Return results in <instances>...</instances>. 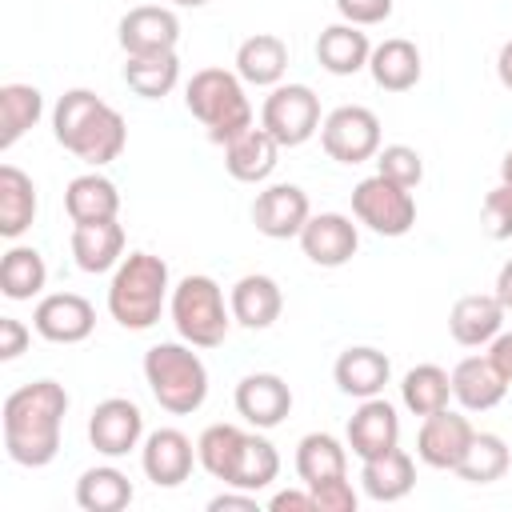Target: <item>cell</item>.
<instances>
[{
    "label": "cell",
    "mask_w": 512,
    "mask_h": 512,
    "mask_svg": "<svg viewBox=\"0 0 512 512\" xmlns=\"http://www.w3.org/2000/svg\"><path fill=\"white\" fill-rule=\"evenodd\" d=\"M508 380L500 376V368L488 356H464L452 368V396L460 400V408L468 412H488L504 400Z\"/></svg>",
    "instance_id": "22"
},
{
    "label": "cell",
    "mask_w": 512,
    "mask_h": 512,
    "mask_svg": "<svg viewBox=\"0 0 512 512\" xmlns=\"http://www.w3.org/2000/svg\"><path fill=\"white\" fill-rule=\"evenodd\" d=\"M28 328L16 316H0V360H16L28 348Z\"/></svg>",
    "instance_id": "44"
},
{
    "label": "cell",
    "mask_w": 512,
    "mask_h": 512,
    "mask_svg": "<svg viewBox=\"0 0 512 512\" xmlns=\"http://www.w3.org/2000/svg\"><path fill=\"white\" fill-rule=\"evenodd\" d=\"M320 144L340 164H364L380 152V120L364 104H340L320 124Z\"/></svg>",
    "instance_id": "9"
},
{
    "label": "cell",
    "mask_w": 512,
    "mask_h": 512,
    "mask_svg": "<svg viewBox=\"0 0 512 512\" xmlns=\"http://www.w3.org/2000/svg\"><path fill=\"white\" fill-rule=\"evenodd\" d=\"M276 472H280V456H276V448H272L264 436L248 432V436H244V448H240V460H236V472H232V484H228V488L260 492V488H268V484L276 480Z\"/></svg>",
    "instance_id": "39"
},
{
    "label": "cell",
    "mask_w": 512,
    "mask_h": 512,
    "mask_svg": "<svg viewBox=\"0 0 512 512\" xmlns=\"http://www.w3.org/2000/svg\"><path fill=\"white\" fill-rule=\"evenodd\" d=\"M336 12H340L348 24L368 28V24H380V20L392 16V0H336Z\"/></svg>",
    "instance_id": "43"
},
{
    "label": "cell",
    "mask_w": 512,
    "mask_h": 512,
    "mask_svg": "<svg viewBox=\"0 0 512 512\" xmlns=\"http://www.w3.org/2000/svg\"><path fill=\"white\" fill-rule=\"evenodd\" d=\"M188 112L208 128L212 144H232L252 128V104L244 96V80L228 68H200L184 88Z\"/></svg>",
    "instance_id": "4"
},
{
    "label": "cell",
    "mask_w": 512,
    "mask_h": 512,
    "mask_svg": "<svg viewBox=\"0 0 512 512\" xmlns=\"http://www.w3.org/2000/svg\"><path fill=\"white\" fill-rule=\"evenodd\" d=\"M276 160H280V144L272 140L268 128H256V124H252L248 132H240L232 144H224V168H228V176L240 180V184H260V180H268L272 168H276Z\"/></svg>",
    "instance_id": "21"
},
{
    "label": "cell",
    "mask_w": 512,
    "mask_h": 512,
    "mask_svg": "<svg viewBox=\"0 0 512 512\" xmlns=\"http://www.w3.org/2000/svg\"><path fill=\"white\" fill-rule=\"evenodd\" d=\"M496 300L504 304V312H512V260L500 268V276H496Z\"/></svg>",
    "instance_id": "48"
},
{
    "label": "cell",
    "mask_w": 512,
    "mask_h": 512,
    "mask_svg": "<svg viewBox=\"0 0 512 512\" xmlns=\"http://www.w3.org/2000/svg\"><path fill=\"white\" fill-rule=\"evenodd\" d=\"M400 444V416L388 400L380 396H368L352 420H348V448L360 456V460H372V456H384L388 448Z\"/></svg>",
    "instance_id": "17"
},
{
    "label": "cell",
    "mask_w": 512,
    "mask_h": 512,
    "mask_svg": "<svg viewBox=\"0 0 512 512\" xmlns=\"http://www.w3.org/2000/svg\"><path fill=\"white\" fill-rule=\"evenodd\" d=\"M308 216H312L308 196L296 184H272V188L256 192V200H252V224L268 240L300 236V228L308 224Z\"/></svg>",
    "instance_id": "14"
},
{
    "label": "cell",
    "mask_w": 512,
    "mask_h": 512,
    "mask_svg": "<svg viewBox=\"0 0 512 512\" xmlns=\"http://www.w3.org/2000/svg\"><path fill=\"white\" fill-rule=\"evenodd\" d=\"M180 80V60L176 52H160V56H128L124 64V84L144 96V100H160L176 88Z\"/></svg>",
    "instance_id": "36"
},
{
    "label": "cell",
    "mask_w": 512,
    "mask_h": 512,
    "mask_svg": "<svg viewBox=\"0 0 512 512\" xmlns=\"http://www.w3.org/2000/svg\"><path fill=\"white\" fill-rule=\"evenodd\" d=\"M172 324L180 332V340H188L192 348H216L228 336L232 324V308H224V292L212 276H184L172 288Z\"/></svg>",
    "instance_id": "6"
},
{
    "label": "cell",
    "mask_w": 512,
    "mask_h": 512,
    "mask_svg": "<svg viewBox=\"0 0 512 512\" xmlns=\"http://www.w3.org/2000/svg\"><path fill=\"white\" fill-rule=\"evenodd\" d=\"M40 116H44V96L32 84H4L0 88V148H12Z\"/></svg>",
    "instance_id": "34"
},
{
    "label": "cell",
    "mask_w": 512,
    "mask_h": 512,
    "mask_svg": "<svg viewBox=\"0 0 512 512\" xmlns=\"http://www.w3.org/2000/svg\"><path fill=\"white\" fill-rule=\"evenodd\" d=\"M72 256L80 272H108L124 256V228L116 220H96V224H76L72 228Z\"/></svg>",
    "instance_id": "27"
},
{
    "label": "cell",
    "mask_w": 512,
    "mask_h": 512,
    "mask_svg": "<svg viewBox=\"0 0 512 512\" xmlns=\"http://www.w3.org/2000/svg\"><path fill=\"white\" fill-rule=\"evenodd\" d=\"M500 328H504V304L496 300V292H468L448 312V332L464 348L492 344L500 336Z\"/></svg>",
    "instance_id": "19"
},
{
    "label": "cell",
    "mask_w": 512,
    "mask_h": 512,
    "mask_svg": "<svg viewBox=\"0 0 512 512\" xmlns=\"http://www.w3.org/2000/svg\"><path fill=\"white\" fill-rule=\"evenodd\" d=\"M64 208L72 216V224H96V220H116L120 212V192L108 176L100 172H84L64 188Z\"/></svg>",
    "instance_id": "29"
},
{
    "label": "cell",
    "mask_w": 512,
    "mask_h": 512,
    "mask_svg": "<svg viewBox=\"0 0 512 512\" xmlns=\"http://www.w3.org/2000/svg\"><path fill=\"white\" fill-rule=\"evenodd\" d=\"M260 128L272 132L280 148L304 144L320 128V100L308 84H276L260 108Z\"/></svg>",
    "instance_id": "8"
},
{
    "label": "cell",
    "mask_w": 512,
    "mask_h": 512,
    "mask_svg": "<svg viewBox=\"0 0 512 512\" xmlns=\"http://www.w3.org/2000/svg\"><path fill=\"white\" fill-rule=\"evenodd\" d=\"M192 440L180 432V428H156L144 448H140V464H144V476L156 484V488H176L188 480L192 472Z\"/></svg>",
    "instance_id": "18"
},
{
    "label": "cell",
    "mask_w": 512,
    "mask_h": 512,
    "mask_svg": "<svg viewBox=\"0 0 512 512\" xmlns=\"http://www.w3.org/2000/svg\"><path fill=\"white\" fill-rule=\"evenodd\" d=\"M168 296V264L152 252H128L108 284V312L120 328L144 332L160 320Z\"/></svg>",
    "instance_id": "3"
},
{
    "label": "cell",
    "mask_w": 512,
    "mask_h": 512,
    "mask_svg": "<svg viewBox=\"0 0 512 512\" xmlns=\"http://www.w3.org/2000/svg\"><path fill=\"white\" fill-rule=\"evenodd\" d=\"M496 76H500V84L512 92V40H504V48H500V56H496Z\"/></svg>",
    "instance_id": "49"
},
{
    "label": "cell",
    "mask_w": 512,
    "mask_h": 512,
    "mask_svg": "<svg viewBox=\"0 0 512 512\" xmlns=\"http://www.w3.org/2000/svg\"><path fill=\"white\" fill-rule=\"evenodd\" d=\"M296 472H300L304 488H312L320 480H332V476H348V452H344V444L336 436L308 432L296 444Z\"/></svg>",
    "instance_id": "31"
},
{
    "label": "cell",
    "mask_w": 512,
    "mask_h": 512,
    "mask_svg": "<svg viewBox=\"0 0 512 512\" xmlns=\"http://www.w3.org/2000/svg\"><path fill=\"white\" fill-rule=\"evenodd\" d=\"M36 220V184L16 168H0V236L16 240L28 224Z\"/></svg>",
    "instance_id": "30"
},
{
    "label": "cell",
    "mask_w": 512,
    "mask_h": 512,
    "mask_svg": "<svg viewBox=\"0 0 512 512\" xmlns=\"http://www.w3.org/2000/svg\"><path fill=\"white\" fill-rule=\"evenodd\" d=\"M244 436H248V432H240L236 424H212V428H204L200 440H196V460H200V468H204L208 476L232 484V472H236Z\"/></svg>",
    "instance_id": "35"
},
{
    "label": "cell",
    "mask_w": 512,
    "mask_h": 512,
    "mask_svg": "<svg viewBox=\"0 0 512 512\" xmlns=\"http://www.w3.org/2000/svg\"><path fill=\"white\" fill-rule=\"evenodd\" d=\"M488 360L500 368V376L512 384V332H500L496 340H492V348H488Z\"/></svg>",
    "instance_id": "47"
},
{
    "label": "cell",
    "mask_w": 512,
    "mask_h": 512,
    "mask_svg": "<svg viewBox=\"0 0 512 512\" xmlns=\"http://www.w3.org/2000/svg\"><path fill=\"white\" fill-rule=\"evenodd\" d=\"M68 392L56 380H32L4 400V448L24 468H44L60 452Z\"/></svg>",
    "instance_id": "1"
},
{
    "label": "cell",
    "mask_w": 512,
    "mask_h": 512,
    "mask_svg": "<svg viewBox=\"0 0 512 512\" xmlns=\"http://www.w3.org/2000/svg\"><path fill=\"white\" fill-rule=\"evenodd\" d=\"M268 508H272V512H316V500H312V492H308V488H304V492L288 488V492H276Z\"/></svg>",
    "instance_id": "45"
},
{
    "label": "cell",
    "mask_w": 512,
    "mask_h": 512,
    "mask_svg": "<svg viewBox=\"0 0 512 512\" xmlns=\"http://www.w3.org/2000/svg\"><path fill=\"white\" fill-rule=\"evenodd\" d=\"M500 184H508L512 188V152L504 156V164H500Z\"/></svg>",
    "instance_id": "50"
},
{
    "label": "cell",
    "mask_w": 512,
    "mask_h": 512,
    "mask_svg": "<svg viewBox=\"0 0 512 512\" xmlns=\"http://www.w3.org/2000/svg\"><path fill=\"white\" fill-rule=\"evenodd\" d=\"M288 72V44L272 32H256L236 48V76L256 88H276Z\"/></svg>",
    "instance_id": "24"
},
{
    "label": "cell",
    "mask_w": 512,
    "mask_h": 512,
    "mask_svg": "<svg viewBox=\"0 0 512 512\" xmlns=\"http://www.w3.org/2000/svg\"><path fill=\"white\" fill-rule=\"evenodd\" d=\"M352 212L364 228H372L376 236H404L416 224V200L412 188H400L392 180H384L380 172L360 180L352 188Z\"/></svg>",
    "instance_id": "7"
},
{
    "label": "cell",
    "mask_w": 512,
    "mask_h": 512,
    "mask_svg": "<svg viewBox=\"0 0 512 512\" xmlns=\"http://www.w3.org/2000/svg\"><path fill=\"white\" fill-rule=\"evenodd\" d=\"M300 248L312 264L320 268H340L356 256L360 248V232L348 216L340 212H320V216H308V224L300 228Z\"/></svg>",
    "instance_id": "15"
},
{
    "label": "cell",
    "mask_w": 512,
    "mask_h": 512,
    "mask_svg": "<svg viewBox=\"0 0 512 512\" xmlns=\"http://www.w3.org/2000/svg\"><path fill=\"white\" fill-rule=\"evenodd\" d=\"M208 508H212V512H232V508H240V512H256V492H244V488H236V492H220V496L208 500Z\"/></svg>",
    "instance_id": "46"
},
{
    "label": "cell",
    "mask_w": 512,
    "mask_h": 512,
    "mask_svg": "<svg viewBox=\"0 0 512 512\" xmlns=\"http://www.w3.org/2000/svg\"><path fill=\"white\" fill-rule=\"evenodd\" d=\"M512 456H508V444L496 436V432H476L464 460L456 464V476L468 480V484H492L508 472Z\"/></svg>",
    "instance_id": "38"
},
{
    "label": "cell",
    "mask_w": 512,
    "mask_h": 512,
    "mask_svg": "<svg viewBox=\"0 0 512 512\" xmlns=\"http://www.w3.org/2000/svg\"><path fill=\"white\" fill-rule=\"evenodd\" d=\"M484 232L492 240H508L512 236V188L500 184L484 196Z\"/></svg>",
    "instance_id": "41"
},
{
    "label": "cell",
    "mask_w": 512,
    "mask_h": 512,
    "mask_svg": "<svg viewBox=\"0 0 512 512\" xmlns=\"http://www.w3.org/2000/svg\"><path fill=\"white\" fill-rule=\"evenodd\" d=\"M52 132H56L60 148H68L72 156H80L92 168L112 164L124 152V140H128L124 116L88 88H68L56 100Z\"/></svg>",
    "instance_id": "2"
},
{
    "label": "cell",
    "mask_w": 512,
    "mask_h": 512,
    "mask_svg": "<svg viewBox=\"0 0 512 512\" xmlns=\"http://www.w3.org/2000/svg\"><path fill=\"white\" fill-rule=\"evenodd\" d=\"M316 500V512H356V488L348 484V476H332L308 488Z\"/></svg>",
    "instance_id": "42"
},
{
    "label": "cell",
    "mask_w": 512,
    "mask_h": 512,
    "mask_svg": "<svg viewBox=\"0 0 512 512\" xmlns=\"http://www.w3.org/2000/svg\"><path fill=\"white\" fill-rule=\"evenodd\" d=\"M472 424L468 416L452 412V408H440L432 416H424L420 432H416V456L428 464V468H440V472H456V464L464 460L468 444H472Z\"/></svg>",
    "instance_id": "10"
},
{
    "label": "cell",
    "mask_w": 512,
    "mask_h": 512,
    "mask_svg": "<svg viewBox=\"0 0 512 512\" xmlns=\"http://www.w3.org/2000/svg\"><path fill=\"white\" fill-rule=\"evenodd\" d=\"M368 72L384 92H408L420 80V48L412 40H404V36H392V40L372 48Z\"/></svg>",
    "instance_id": "28"
},
{
    "label": "cell",
    "mask_w": 512,
    "mask_h": 512,
    "mask_svg": "<svg viewBox=\"0 0 512 512\" xmlns=\"http://www.w3.org/2000/svg\"><path fill=\"white\" fill-rule=\"evenodd\" d=\"M360 484H364V492H368L372 500H380V504L404 500V496L412 492V484H416V464H412V456L396 444V448H388L384 456L364 460Z\"/></svg>",
    "instance_id": "26"
},
{
    "label": "cell",
    "mask_w": 512,
    "mask_h": 512,
    "mask_svg": "<svg viewBox=\"0 0 512 512\" xmlns=\"http://www.w3.org/2000/svg\"><path fill=\"white\" fill-rule=\"evenodd\" d=\"M332 376H336V388L344 396L368 400V396H380L384 392V384L392 376V364H388V356L380 348H364L360 344V348H348V352L336 356Z\"/></svg>",
    "instance_id": "23"
},
{
    "label": "cell",
    "mask_w": 512,
    "mask_h": 512,
    "mask_svg": "<svg viewBox=\"0 0 512 512\" xmlns=\"http://www.w3.org/2000/svg\"><path fill=\"white\" fill-rule=\"evenodd\" d=\"M400 396H404V408L412 416H432L440 408H448V396H452V376L436 364H416L404 372V384H400Z\"/></svg>",
    "instance_id": "33"
},
{
    "label": "cell",
    "mask_w": 512,
    "mask_h": 512,
    "mask_svg": "<svg viewBox=\"0 0 512 512\" xmlns=\"http://www.w3.org/2000/svg\"><path fill=\"white\" fill-rule=\"evenodd\" d=\"M48 280L44 256L36 248H8L0 260V292L8 300H32Z\"/></svg>",
    "instance_id": "37"
},
{
    "label": "cell",
    "mask_w": 512,
    "mask_h": 512,
    "mask_svg": "<svg viewBox=\"0 0 512 512\" xmlns=\"http://www.w3.org/2000/svg\"><path fill=\"white\" fill-rule=\"evenodd\" d=\"M144 436V412L124 400V396H108L92 408V420H88V440L100 456H128Z\"/></svg>",
    "instance_id": "11"
},
{
    "label": "cell",
    "mask_w": 512,
    "mask_h": 512,
    "mask_svg": "<svg viewBox=\"0 0 512 512\" xmlns=\"http://www.w3.org/2000/svg\"><path fill=\"white\" fill-rule=\"evenodd\" d=\"M236 412L252 428H276L292 412V388L276 372H252L236 384Z\"/></svg>",
    "instance_id": "16"
},
{
    "label": "cell",
    "mask_w": 512,
    "mask_h": 512,
    "mask_svg": "<svg viewBox=\"0 0 512 512\" xmlns=\"http://www.w3.org/2000/svg\"><path fill=\"white\" fill-rule=\"evenodd\" d=\"M76 504L84 512H120V508L132 504V480L112 464L88 468L76 480Z\"/></svg>",
    "instance_id": "32"
},
{
    "label": "cell",
    "mask_w": 512,
    "mask_h": 512,
    "mask_svg": "<svg viewBox=\"0 0 512 512\" xmlns=\"http://www.w3.org/2000/svg\"><path fill=\"white\" fill-rule=\"evenodd\" d=\"M180 40V20L172 8L160 4H140L128 8L120 16V48L128 56H160V52H176Z\"/></svg>",
    "instance_id": "12"
},
{
    "label": "cell",
    "mask_w": 512,
    "mask_h": 512,
    "mask_svg": "<svg viewBox=\"0 0 512 512\" xmlns=\"http://www.w3.org/2000/svg\"><path fill=\"white\" fill-rule=\"evenodd\" d=\"M368 56H372V44L368 36L360 32V24H328L316 40V60L324 72L332 76H352L360 68H368Z\"/></svg>",
    "instance_id": "25"
},
{
    "label": "cell",
    "mask_w": 512,
    "mask_h": 512,
    "mask_svg": "<svg viewBox=\"0 0 512 512\" xmlns=\"http://www.w3.org/2000/svg\"><path fill=\"white\" fill-rule=\"evenodd\" d=\"M144 380L172 416H188L208 400V368L192 344H152L144 352Z\"/></svg>",
    "instance_id": "5"
},
{
    "label": "cell",
    "mask_w": 512,
    "mask_h": 512,
    "mask_svg": "<svg viewBox=\"0 0 512 512\" xmlns=\"http://www.w3.org/2000/svg\"><path fill=\"white\" fill-rule=\"evenodd\" d=\"M376 172H380L384 180L400 184V188H416V184L424 180V160H420V152L408 148V144H388V148L376 152Z\"/></svg>",
    "instance_id": "40"
},
{
    "label": "cell",
    "mask_w": 512,
    "mask_h": 512,
    "mask_svg": "<svg viewBox=\"0 0 512 512\" xmlns=\"http://www.w3.org/2000/svg\"><path fill=\"white\" fill-rule=\"evenodd\" d=\"M228 308H232V320L260 332V328H272L280 320V308H284V296H280V284L264 272H252V276H240L232 284V296H228Z\"/></svg>",
    "instance_id": "20"
},
{
    "label": "cell",
    "mask_w": 512,
    "mask_h": 512,
    "mask_svg": "<svg viewBox=\"0 0 512 512\" xmlns=\"http://www.w3.org/2000/svg\"><path fill=\"white\" fill-rule=\"evenodd\" d=\"M32 328L52 344H80L96 328V308L80 292H52L36 304Z\"/></svg>",
    "instance_id": "13"
},
{
    "label": "cell",
    "mask_w": 512,
    "mask_h": 512,
    "mask_svg": "<svg viewBox=\"0 0 512 512\" xmlns=\"http://www.w3.org/2000/svg\"><path fill=\"white\" fill-rule=\"evenodd\" d=\"M172 4H176V8H204L208 0H172Z\"/></svg>",
    "instance_id": "51"
}]
</instances>
